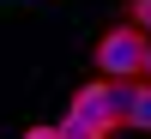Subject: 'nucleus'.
<instances>
[{
	"label": "nucleus",
	"mask_w": 151,
	"mask_h": 139,
	"mask_svg": "<svg viewBox=\"0 0 151 139\" xmlns=\"http://www.w3.org/2000/svg\"><path fill=\"white\" fill-rule=\"evenodd\" d=\"M127 127H145V133H151V85H145V79L127 85Z\"/></svg>",
	"instance_id": "obj_3"
},
{
	"label": "nucleus",
	"mask_w": 151,
	"mask_h": 139,
	"mask_svg": "<svg viewBox=\"0 0 151 139\" xmlns=\"http://www.w3.org/2000/svg\"><path fill=\"white\" fill-rule=\"evenodd\" d=\"M139 79H145V85H151V48H145V67H139Z\"/></svg>",
	"instance_id": "obj_6"
},
{
	"label": "nucleus",
	"mask_w": 151,
	"mask_h": 139,
	"mask_svg": "<svg viewBox=\"0 0 151 139\" xmlns=\"http://www.w3.org/2000/svg\"><path fill=\"white\" fill-rule=\"evenodd\" d=\"M55 127H60V139H115V133H121L115 121H97V115H79V109H67V115H60Z\"/></svg>",
	"instance_id": "obj_2"
},
{
	"label": "nucleus",
	"mask_w": 151,
	"mask_h": 139,
	"mask_svg": "<svg viewBox=\"0 0 151 139\" xmlns=\"http://www.w3.org/2000/svg\"><path fill=\"white\" fill-rule=\"evenodd\" d=\"M18 139H60V127H55V121H30Z\"/></svg>",
	"instance_id": "obj_5"
},
{
	"label": "nucleus",
	"mask_w": 151,
	"mask_h": 139,
	"mask_svg": "<svg viewBox=\"0 0 151 139\" xmlns=\"http://www.w3.org/2000/svg\"><path fill=\"white\" fill-rule=\"evenodd\" d=\"M145 48H151V36H139L133 24H109L97 36V48H91V73H103V79H139Z\"/></svg>",
	"instance_id": "obj_1"
},
{
	"label": "nucleus",
	"mask_w": 151,
	"mask_h": 139,
	"mask_svg": "<svg viewBox=\"0 0 151 139\" xmlns=\"http://www.w3.org/2000/svg\"><path fill=\"white\" fill-rule=\"evenodd\" d=\"M121 24H133L139 36H151V0H121Z\"/></svg>",
	"instance_id": "obj_4"
}]
</instances>
